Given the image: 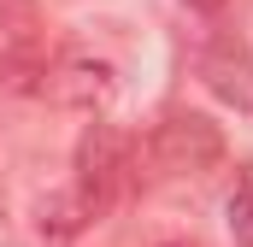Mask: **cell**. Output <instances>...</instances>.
<instances>
[{"mask_svg": "<svg viewBox=\"0 0 253 247\" xmlns=\"http://www.w3.org/2000/svg\"><path fill=\"white\" fill-rule=\"evenodd\" d=\"M77 194L83 206L94 212V224L129 194V135L112 124H88L83 141H77Z\"/></svg>", "mask_w": 253, "mask_h": 247, "instance_id": "cell-1", "label": "cell"}, {"mask_svg": "<svg viewBox=\"0 0 253 247\" xmlns=\"http://www.w3.org/2000/svg\"><path fill=\"white\" fill-rule=\"evenodd\" d=\"M153 159L171 171V177H206L218 159H224V129L206 118V112H165V124L153 129Z\"/></svg>", "mask_w": 253, "mask_h": 247, "instance_id": "cell-2", "label": "cell"}, {"mask_svg": "<svg viewBox=\"0 0 253 247\" xmlns=\"http://www.w3.org/2000/svg\"><path fill=\"white\" fill-rule=\"evenodd\" d=\"M112 88H118V77H112L106 59H53V71H47V94H42V100L77 106V112H94V106L112 100Z\"/></svg>", "mask_w": 253, "mask_h": 247, "instance_id": "cell-3", "label": "cell"}, {"mask_svg": "<svg viewBox=\"0 0 253 247\" xmlns=\"http://www.w3.org/2000/svg\"><path fill=\"white\" fill-rule=\"evenodd\" d=\"M200 77H206V88L218 94V100H230L236 112H253V53L242 41H212L206 53H200Z\"/></svg>", "mask_w": 253, "mask_h": 247, "instance_id": "cell-4", "label": "cell"}, {"mask_svg": "<svg viewBox=\"0 0 253 247\" xmlns=\"http://www.w3.org/2000/svg\"><path fill=\"white\" fill-rule=\"evenodd\" d=\"M88 224H94V212L83 206L77 188H59V194L42 200V236H47V242H77Z\"/></svg>", "mask_w": 253, "mask_h": 247, "instance_id": "cell-5", "label": "cell"}, {"mask_svg": "<svg viewBox=\"0 0 253 247\" xmlns=\"http://www.w3.org/2000/svg\"><path fill=\"white\" fill-rule=\"evenodd\" d=\"M230 236H236V247H253V159L236 171V188H230Z\"/></svg>", "mask_w": 253, "mask_h": 247, "instance_id": "cell-6", "label": "cell"}, {"mask_svg": "<svg viewBox=\"0 0 253 247\" xmlns=\"http://www.w3.org/2000/svg\"><path fill=\"white\" fill-rule=\"evenodd\" d=\"M183 6H194V12H224V0H183Z\"/></svg>", "mask_w": 253, "mask_h": 247, "instance_id": "cell-7", "label": "cell"}, {"mask_svg": "<svg viewBox=\"0 0 253 247\" xmlns=\"http://www.w3.org/2000/svg\"><path fill=\"white\" fill-rule=\"evenodd\" d=\"M165 247H189V242H165Z\"/></svg>", "mask_w": 253, "mask_h": 247, "instance_id": "cell-8", "label": "cell"}]
</instances>
